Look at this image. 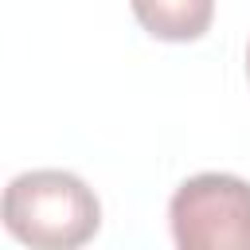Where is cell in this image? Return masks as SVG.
Here are the masks:
<instances>
[{"label": "cell", "instance_id": "1", "mask_svg": "<svg viewBox=\"0 0 250 250\" xmlns=\"http://www.w3.org/2000/svg\"><path fill=\"white\" fill-rule=\"evenodd\" d=\"M4 227L23 246L74 250L98 234L102 203L74 172L35 168L4 188Z\"/></svg>", "mask_w": 250, "mask_h": 250}, {"label": "cell", "instance_id": "2", "mask_svg": "<svg viewBox=\"0 0 250 250\" xmlns=\"http://www.w3.org/2000/svg\"><path fill=\"white\" fill-rule=\"evenodd\" d=\"M180 250H250V184L230 172L184 180L168 203Z\"/></svg>", "mask_w": 250, "mask_h": 250}, {"label": "cell", "instance_id": "3", "mask_svg": "<svg viewBox=\"0 0 250 250\" xmlns=\"http://www.w3.org/2000/svg\"><path fill=\"white\" fill-rule=\"evenodd\" d=\"M137 23L164 43H191L211 27L215 0H129Z\"/></svg>", "mask_w": 250, "mask_h": 250}, {"label": "cell", "instance_id": "4", "mask_svg": "<svg viewBox=\"0 0 250 250\" xmlns=\"http://www.w3.org/2000/svg\"><path fill=\"white\" fill-rule=\"evenodd\" d=\"M246 70H250V51H246Z\"/></svg>", "mask_w": 250, "mask_h": 250}]
</instances>
